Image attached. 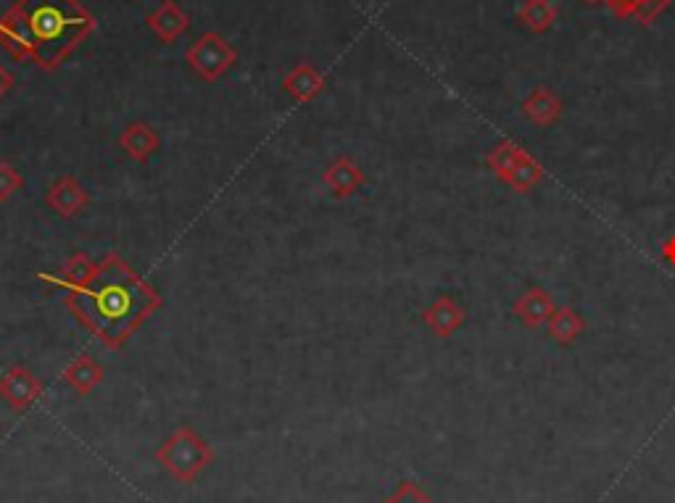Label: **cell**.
Returning a JSON list of instances; mask_svg holds the SVG:
<instances>
[{"mask_svg":"<svg viewBox=\"0 0 675 503\" xmlns=\"http://www.w3.org/2000/svg\"><path fill=\"white\" fill-rule=\"evenodd\" d=\"M67 309L105 349L119 351L161 309V295L119 253H109L98 261L93 280L67 295Z\"/></svg>","mask_w":675,"mask_h":503,"instance_id":"1","label":"cell"},{"mask_svg":"<svg viewBox=\"0 0 675 503\" xmlns=\"http://www.w3.org/2000/svg\"><path fill=\"white\" fill-rule=\"evenodd\" d=\"M19 9L30 21L34 63L46 72L59 69L95 32V17L80 0H19Z\"/></svg>","mask_w":675,"mask_h":503,"instance_id":"2","label":"cell"},{"mask_svg":"<svg viewBox=\"0 0 675 503\" xmlns=\"http://www.w3.org/2000/svg\"><path fill=\"white\" fill-rule=\"evenodd\" d=\"M153 456H157V462L182 485L195 483V480L209 470L211 462H214L211 445L203 441L190 424H180V427L159 445Z\"/></svg>","mask_w":675,"mask_h":503,"instance_id":"3","label":"cell"},{"mask_svg":"<svg viewBox=\"0 0 675 503\" xmlns=\"http://www.w3.org/2000/svg\"><path fill=\"white\" fill-rule=\"evenodd\" d=\"M185 61L203 82H220L222 77L235 67L238 51L222 38V34L206 32L188 48Z\"/></svg>","mask_w":675,"mask_h":503,"instance_id":"4","label":"cell"},{"mask_svg":"<svg viewBox=\"0 0 675 503\" xmlns=\"http://www.w3.org/2000/svg\"><path fill=\"white\" fill-rule=\"evenodd\" d=\"M0 48L17 61H34V40L30 21H27L24 11L19 9V3L11 6V9L0 17Z\"/></svg>","mask_w":675,"mask_h":503,"instance_id":"5","label":"cell"},{"mask_svg":"<svg viewBox=\"0 0 675 503\" xmlns=\"http://www.w3.org/2000/svg\"><path fill=\"white\" fill-rule=\"evenodd\" d=\"M42 395V382L27 366H11L0 378V399L11 411H27Z\"/></svg>","mask_w":675,"mask_h":503,"instance_id":"6","label":"cell"},{"mask_svg":"<svg viewBox=\"0 0 675 503\" xmlns=\"http://www.w3.org/2000/svg\"><path fill=\"white\" fill-rule=\"evenodd\" d=\"M46 203H48V209H53L61 219H72L80 214L84 205L90 203V193L82 188L80 180L63 174L53 182L51 188H48Z\"/></svg>","mask_w":675,"mask_h":503,"instance_id":"7","label":"cell"},{"mask_svg":"<svg viewBox=\"0 0 675 503\" xmlns=\"http://www.w3.org/2000/svg\"><path fill=\"white\" fill-rule=\"evenodd\" d=\"M95 261L88 256V253H74V256H69L67 264L61 269H56V272H40L38 278L42 282H48V285L63 290V293H77V290H82L88 285L90 280H93L95 274Z\"/></svg>","mask_w":675,"mask_h":503,"instance_id":"8","label":"cell"},{"mask_svg":"<svg viewBox=\"0 0 675 503\" xmlns=\"http://www.w3.org/2000/svg\"><path fill=\"white\" fill-rule=\"evenodd\" d=\"M322 180H325L328 190L335 198H349L364 188L367 177H364L362 167H359L354 159H349V155H335L328 164L325 174H322Z\"/></svg>","mask_w":675,"mask_h":503,"instance_id":"9","label":"cell"},{"mask_svg":"<svg viewBox=\"0 0 675 503\" xmlns=\"http://www.w3.org/2000/svg\"><path fill=\"white\" fill-rule=\"evenodd\" d=\"M148 30L161 42H167V46H172V42H178L182 34L190 30V17L185 11L180 9L174 0H164V3H159V9H153L148 13Z\"/></svg>","mask_w":675,"mask_h":503,"instance_id":"10","label":"cell"},{"mask_svg":"<svg viewBox=\"0 0 675 503\" xmlns=\"http://www.w3.org/2000/svg\"><path fill=\"white\" fill-rule=\"evenodd\" d=\"M117 143L127 155H130L132 161H138V164H145V161H151V155L159 151L161 140H159V134L151 124L132 122V124H127L122 132H119Z\"/></svg>","mask_w":675,"mask_h":503,"instance_id":"11","label":"cell"},{"mask_svg":"<svg viewBox=\"0 0 675 503\" xmlns=\"http://www.w3.org/2000/svg\"><path fill=\"white\" fill-rule=\"evenodd\" d=\"M422 319H425L427 328H431L439 338H452L454 332L462 328L467 314H464V309L454 299H449V295H441V299H435L431 306L425 309Z\"/></svg>","mask_w":675,"mask_h":503,"instance_id":"12","label":"cell"},{"mask_svg":"<svg viewBox=\"0 0 675 503\" xmlns=\"http://www.w3.org/2000/svg\"><path fill=\"white\" fill-rule=\"evenodd\" d=\"M283 90L295 98V103H312L325 90V77L316 72L312 63H295L283 77Z\"/></svg>","mask_w":675,"mask_h":503,"instance_id":"13","label":"cell"},{"mask_svg":"<svg viewBox=\"0 0 675 503\" xmlns=\"http://www.w3.org/2000/svg\"><path fill=\"white\" fill-rule=\"evenodd\" d=\"M554 309H557L554 306V299L544 288L525 290V293L515 301V316L525 324V328H541V324H546L548 319H552Z\"/></svg>","mask_w":675,"mask_h":503,"instance_id":"14","label":"cell"},{"mask_svg":"<svg viewBox=\"0 0 675 503\" xmlns=\"http://www.w3.org/2000/svg\"><path fill=\"white\" fill-rule=\"evenodd\" d=\"M103 374H105L103 366L98 364L90 353H82V356H77L67 364V370H63V382H67L77 395H90L103 382Z\"/></svg>","mask_w":675,"mask_h":503,"instance_id":"15","label":"cell"},{"mask_svg":"<svg viewBox=\"0 0 675 503\" xmlns=\"http://www.w3.org/2000/svg\"><path fill=\"white\" fill-rule=\"evenodd\" d=\"M523 113L533 124L546 130V127H552L562 117V101L557 93H552V90L538 88L523 101Z\"/></svg>","mask_w":675,"mask_h":503,"instance_id":"16","label":"cell"},{"mask_svg":"<svg viewBox=\"0 0 675 503\" xmlns=\"http://www.w3.org/2000/svg\"><path fill=\"white\" fill-rule=\"evenodd\" d=\"M546 324H548V335H552L554 343H560V345L575 343V340L583 335V330H586V322H583V316L570 306L554 309V314Z\"/></svg>","mask_w":675,"mask_h":503,"instance_id":"17","label":"cell"},{"mask_svg":"<svg viewBox=\"0 0 675 503\" xmlns=\"http://www.w3.org/2000/svg\"><path fill=\"white\" fill-rule=\"evenodd\" d=\"M541 180H544V167L525 151L520 155L517 164L512 167V172L504 177V185H510L515 193H531Z\"/></svg>","mask_w":675,"mask_h":503,"instance_id":"18","label":"cell"},{"mask_svg":"<svg viewBox=\"0 0 675 503\" xmlns=\"http://www.w3.org/2000/svg\"><path fill=\"white\" fill-rule=\"evenodd\" d=\"M520 24L527 27L531 32H548L552 30V24L557 21V9H554L548 0H525L523 6H520L517 11Z\"/></svg>","mask_w":675,"mask_h":503,"instance_id":"19","label":"cell"},{"mask_svg":"<svg viewBox=\"0 0 675 503\" xmlns=\"http://www.w3.org/2000/svg\"><path fill=\"white\" fill-rule=\"evenodd\" d=\"M609 9L617 13L621 19L636 17L642 24H649L667 9L671 0H607Z\"/></svg>","mask_w":675,"mask_h":503,"instance_id":"20","label":"cell"},{"mask_svg":"<svg viewBox=\"0 0 675 503\" xmlns=\"http://www.w3.org/2000/svg\"><path fill=\"white\" fill-rule=\"evenodd\" d=\"M525 153V148H520L517 143H512V140H506V143H498L496 148H491L488 155H485V164H488L491 172H494L498 180L504 182V177L512 172V167L517 164L520 155Z\"/></svg>","mask_w":675,"mask_h":503,"instance_id":"21","label":"cell"},{"mask_svg":"<svg viewBox=\"0 0 675 503\" xmlns=\"http://www.w3.org/2000/svg\"><path fill=\"white\" fill-rule=\"evenodd\" d=\"M24 188V177L19 174V169L11 161H0V203L11 201V195H17Z\"/></svg>","mask_w":675,"mask_h":503,"instance_id":"22","label":"cell"},{"mask_svg":"<svg viewBox=\"0 0 675 503\" xmlns=\"http://www.w3.org/2000/svg\"><path fill=\"white\" fill-rule=\"evenodd\" d=\"M385 503H433V499L417 483H401Z\"/></svg>","mask_w":675,"mask_h":503,"instance_id":"23","label":"cell"},{"mask_svg":"<svg viewBox=\"0 0 675 503\" xmlns=\"http://www.w3.org/2000/svg\"><path fill=\"white\" fill-rule=\"evenodd\" d=\"M11 88H13V74L6 67H0V101L11 93Z\"/></svg>","mask_w":675,"mask_h":503,"instance_id":"24","label":"cell"},{"mask_svg":"<svg viewBox=\"0 0 675 503\" xmlns=\"http://www.w3.org/2000/svg\"><path fill=\"white\" fill-rule=\"evenodd\" d=\"M659 253H663V259L667 261V264L675 266V235L665 240V243H663V251H659Z\"/></svg>","mask_w":675,"mask_h":503,"instance_id":"25","label":"cell"}]
</instances>
